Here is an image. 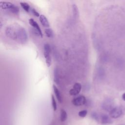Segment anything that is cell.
<instances>
[{
    "mask_svg": "<svg viewBox=\"0 0 125 125\" xmlns=\"http://www.w3.org/2000/svg\"><path fill=\"white\" fill-rule=\"evenodd\" d=\"M51 101H52V104L53 110L54 111H56L57 108V103H56L55 97L53 95H51Z\"/></svg>",
    "mask_w": 125,
    "mask_h": 125,
    "instance_id": "cell-17",
    "label": "cell"
},
{
    "mask_svg": "<svg viewBox=\"0 0 125 125\" xmlns=\"http://www.w3.org/2000/svg\"><path fill=\"white\" fill-rule=\"evenodd\" d=\"M6 35L10 39L18 41L23 44L27 42L28 37L24 28L18 24H13L8 26L5 30Z\"/></svg>",
    "mask_w": 125,
    "mask_h": 125,
    "instance_id": "cell-1",
    "label": "cell"
},
{
    "mask_svg": "<svg viewBox=\"0 0 125 125\" xmlns=\"http://www.w3.org/2000/svg\"><path fill=\"white\" fill-rule=\"evenodd\" d=\"M125 112V109L122 106L114 107L110 112V117L113 119H117L122 115Z\"/></svg>",
    "mask_w": 125,
    "mask_h": 125,
    "instance_id": "cell-3",
    "label": "cell"
},
{
    "mask_svg": "<svg viewBox=\"0 0 125 125\" xmlns=\"http://www.w3.org/2000/svg\"><path fill=\"white\" fill-rule=\"evenodd\" d=\"M53 88L54 93L55 94V96H56L58 101L60 103H61L62 102V97L60 91H59V89L57 87V86L54 84H53Z\"/></svg>",
    "mask_w": 125,
    "mask_h": 125,
    "instance_id": "cell-11",
    "label": "cell"
},
{
    "mask_svg": "<svg viewBox=\"0 0 125 125\" xmlns=\"http://www.w3.org/2000/svg\"><path fill=\"white\" fill-rule=\"evenodd\" d=\"M21 6V7L27 12H28L30 9V6L29 5L26 3V2H20Z\"/></svg>",
    "mask_w": 125,
    "mask_h": 125,
    "instance_id": "cell-14",
    "label": "cell"
},
{
    "mask_svg": "<svg viewBox=\"0 0 125 125\" xmlns=\"http://www.w3.org/2000/svg\"><path fill=\"white\" fill-rule=\"evenodd\" d=\"M0 6L1 9L4 10H9L14 13H17L19 11V9L18 6L9 2L0 1Z\"/></svg>",
    "mask_w": 125,
    "mask_h": 125,
    "instance_id": "cell-2",
    "label": "cell"
},
{
    "mask_svg": "<svg viewBox=\"0 0 125 125\" xmlns=\"http://www.w3.org/2000/svg\"><path fill=\"white\" fill-rule=\"evenodd\" d=\"M44 33L45 35L48 38H52L53 37L54 33L53 30L50 28H46L44 30Z\"/></svg>",
    "mask_w": 125,
    "mask_h": 125,
    "instance_id": "cell-13",
    "label": "cell"
},
{
    "mask_svg": "<svg viewBox=\"0 0 125 125\" xmlns=\"http://www.w3.org/2000/svg\"><path fill=\"white\" fill-rule=\"evenodd\" d=\"M81 89V84L79 83H76L74 84L73 87L70 90L69 94L72 96L77 95L80 92Z\"/></svg>",
    "mask_w": 125,
    "mask_h": 125,
    "instance_id": "cell-7",
    "label": "cell"
},
{
    "mask_svg": "<svg viewBox=\"0 0 125 125\" xmlns=\"http://www.w3.org/2000/svg\"><path fill=\"white\" fill-rule=\"evenodd\" d=\"M72 102V104L75 106H81L85 104L86 103V99L84 96L81 95L74 98Z\"/></svg>",
    "mask_w": 125,
    "mask_h": 125,
    "instance_id": "cell-6",
    "label": "cell"
},
{
    "mask_svg": "<svg viewBox=\"0 0 125 125\" xmlns=\"http://www.w3.org/2000/svg\"><path fill=\"white\" fill-rule=\"evenodd\" d=\"M87 114V111L86 110H83L79 111L78 115L81 117H84Z\"/></svg>",
    "mask_w": 125,
    "mask_h": 125,
    "instance_id": "cell-20",
    "label": "cell"
},
{
    "mask_svg": "<svg viewBox=\"0 0 125 125\" xmlns=\"http://www.w3.org/2000/svg\"><path fill=\"white\" fill-rule=\"evenodd\" d=\"M29 23L30 25H31L35 29H36V31H37L38 32L39 36H40L42 38V30H41L39 25L37 23V22L36 21H35L33 19H30L29 20Z\"/></svg>",
    "mask_w": 125,
    "mask_h": 125,
    "instance_id": "cell-8",
    "label": "cell"
},
{
    "mask_svg": "<svg viewBox=\"0 0 125 125\" xmlns=\"http://www.w3.org/2000/svg\"><path fill=\"white\" fill-rule=\"evenodd\" d=\"M44 56L45 59V62L48 67H49L52 62V59L50 56V47L49 44L45 43L43 46Z\"/></svg>",
    "mask_w": 125,
    "mask_h": 125,
    "instance_id": "cell-4",
    "label": "cell"
},
{
    "mask_svg": "<svg viewBox=\"0 0 125 125\" xmlns=\"http://www.w3.org/2000/svg\"><path fill=\"white\" fill-rule=\"evenodd\" d=\"M57 67L54 68V82L58 83L59 82V71Z\"/></svg>",
    "mask_w": 125,
    "mask_h": 125,
    "instance_id": "cell-15",
    "label": "cell"
},
{
    "mask_svg": "<svg viewBox=\"0 0 125 125\" xmlns=\"http://www.w3.org/2000/svg\"><path fill=\"white\" fill-rule=\"evenodd\" d=\"M101 124L105 125V124H112L113 121L111 119V118L106 114H103L100 115V122Z\"/></svg>",
    "mask_w": 125,
    "mask_h": 125,
    "instance_id": "cell-9",
    "label": "cell"
},
{
    "mask_svg": "<svg viewBox=\"0 0 125 125\" xmlns=\"http://www.w3.org/2000/svg\"><path fill=\"white\" fill-rule=\"evenodd\" d=\"M67 118V114L65 110L63 109H62L61 110V114H60V119L62 122L65 121Z\"/></svg>",
    "mask_w": 125,
    "mask_h": 125,
    "instance_id": "cell-12",
    "label": "cell"
},
{
    "mask_svg": "<svg viewBox=\"0 0 125 125\" xmlns=\"http://www.w3.org/2000/svg\"><path fill=\"white\" fill-rule=\"evenodd\" d=\"M117 63L118 66L119 67L122 68V67H123V66L125 65V61L122 58L118 59L117 61Z\"/></svg>",
    "mask_w": 125,
    "mask_h": 125,
    "instance_id": "cell-19",
    "label": "cell"
},
{
    "mask_svg": "<svg viewBox=\"0 0 125 125\" xmlns=\"http://www.w3.org/2000/svg\"><path fill=\"white\" fill-rule=\"evenodd\" d=\"M40 21L42 25L45 27H49V23L48 22V21L47 19L46 18L45 16L43 15H41L40 17H39Z\"/></svg>",
    "mask_w": 125,
    "mask_h": 125,
    "instance_id": "cell-10",
    "label": "cell"
},
{
    "mask_svg": "<svg viewBox=\"0 0 125 125\" xmlns=\"http://www.w3.org/2000/svg\"><path fill=\"white\" fill-rule=\"evenodd\" d=\"M122 99H123L124 101H125V93H124L122 95Z\"/></svg>",
    "mask_w": 125,
    "mask_h": 125,
    "instance_id": "cell-22",
    "label": "cell"
},
{
    "mask_svg": "<svg viewBox=\"0 0 125 125\" xmlns=\"http://www.w3.org/2000/svg\"><path fill=\"white\" fill-rule=\"evenodd\" d=\"M72 9H73V15L75 18H76L78 16V10L77 6H76V4H73L72 5Z\"/></svg>",
    "mask_w": 125,
    "mask_h": 125,
    "instance_id": "cell-18",
    "label": "cell"
},
{
    "mask_svg": "<svg viewBox=\"0 0 125 125\" xmlns=\"http://www.w3.org/2000/svg\"><path fill=\"white\" fill-rule=\"evenodd\" d=\"M91 117L97 122H100V115H99L97 112H92L91 113Z\"/></svg>",
    "mask_w": 125,
    "mask_h": 125,
    "instance_id": "cell-16",
    "label": "cell"
},
{
    "mask_svg": "<svg viewBox=\"0 0 125 125\" xmlns=\"http://www.w3.org/2000/svg\"><path fill=\"white\" fill-rule=\"evenodd\" d=\"M31 11L32 12V13L36 17H40V14L38 13V12H37L34 8H32L31 9Z\"/></svg>",
    "mask_w": 125,
    "mask_h": 125,
    "instance_id": "cell-21",
    "label": "cell"
},
{
    "mask_svg": "<svg viewBox=\"0 0 125 125\" xmlns=\"http://www.w3.org/2000/svg\"><path fill=\"white\" fill-rule=\"evenodd\" d=\"M102 107L104 110L110 112L114 107L113 100L109 98L105 99L102 104Z\"/></svg>",
    "mask_w": 125,
    "mask_h": 125,
    "instance_id": "cell-5",
    "label": "cell"
}]
</instances>
